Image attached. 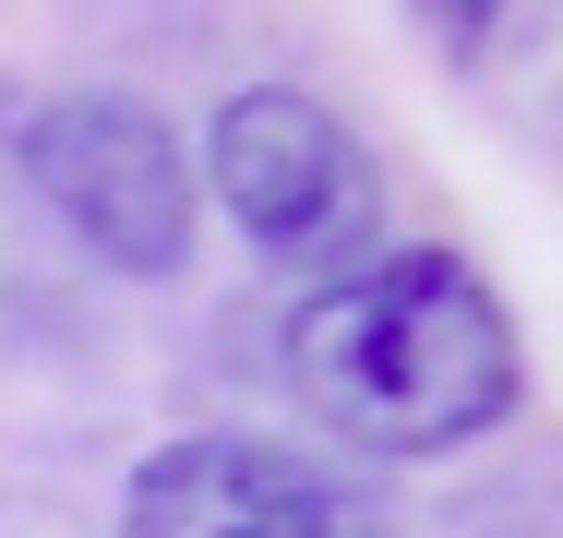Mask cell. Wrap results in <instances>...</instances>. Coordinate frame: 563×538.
<instances>
[{"instance_id": "6da1fadb", "label": "cell", "mask_w": 563, "mask_h": 538, "mask_svg": "<svg viewBox=\"0 0 563 538\" xmlns=\"http://www.w3.org/2000/svg\"><path fill=\"white\" fill-rule=\"evenodd\" d=\"M288 383L360 455H455L516 419L528 347L467 251H372L288 312Z\"/></svg>"}, {"instance_id": "7a4b0ae2", "label": "cell", "mask_w": 563, "mask_h": 538, "mask_svg": "<svg viewBox=\"0 0 563 538\" xmlns=\"http://www.w3.org/2000/svg\"><path fill=\"white\" fill-rule=\"evenodd\" d=\"M0 144L24 168V192L60 215L109 276H180L192 264V227H205V180L180 156V132L144 97L109 85H73V97H12L0 108Z\"/></svg>"}, {"instance_id": "3957f363", "label": "cell", "mask_w": 563, "mask_h": 538, "mask_svg": "<svg viewBox=\"0 0 563 538\" xmlns=\"http://www.w3.org/2000/svg\"><path fill=\"white\" fill-rule=\"evenodd\" d=\"M192 180L228 204V227L264 264H288L312 288H336V276H360L384 251V168H372V144L336 108L300 97V85H240L205 120V168Z\"/></svg>"}, {"instance_id": "277c9868", "label": "cell", "mask_w": 563, "mask_h": 538, "mask_svg": "<svg viewBox=\"0 0 563 538\" xmlns=\"http://www.w3.org/2000/svg\"><path fill=\"white\" fill-rule=\"evenodd\" d=\"M120 538H408L360 479H324L312 455H276L252 430H192L132 467Z\"/></svg>"}, {"instance_id": "5b68a950", "label": "cell", "mask_w": 563, "mask_h": 538, "mask_svg": "<svg viewBox=\"0 0 563 538\" xmlns=\"http://www.w3.org/2000/svg\"><path fill=\"white\" fill-rule=\"evenodd\" d=\"M408 12L432 24V48H455V60H479V48L504 36V12H516V0H408Z\"/></svg>"}]
</instances>
